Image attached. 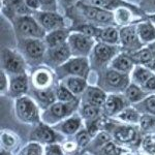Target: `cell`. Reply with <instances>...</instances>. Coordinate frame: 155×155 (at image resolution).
<instances>
[{"instance_id":"30","label":"cell","mask_w":155,"mask_h":155,"mask_svg":"<svg viewBox=\"0 0 155 155\" xmlns=\"http://www.w3.org/2000/svg\"><path fill=\"white\" fill-rule=\"evenodd\" d=\"M112 140H113V137H112L111 134L107 130L102 129V130L99 131L95 137H92L91 142H90V144L87 146V148L85 149V151H88L89 153L95 155L101 147H104V145L107 143H109V142H111Z\"/></svg>"},{"instance_id":"47","label":"cell","mask_w":155,"mask_h":155,"mask_svg":"<svg viewBox=\"0 0 155 155\" xmlns=\"http://www.w3.org/2000/svg\"><path fill=\"white\" fill-rule=\"evenodd\" d=\"M58 3L64 9L68 11V9H71L72 7H74L79 3V0H58Z\"/></svg>"},{"instance_id":"8","label":"cell","mask_w":155,"mask_h":155,"mask_svg":"<svg viewBox=\"0 0 155 155\" xmlns=\"http://www.w3.org/2000/svg\"><path fill=\"white\" fill-rule=\"evenodd\" d=\"M12 22L18 37L44 39L47 35L46 30L39 25L33 15L18 16Z\"/></svg>"},{"instance_id":"25","label":"cell","mask_w":155,"mask_h":155,"mask_svg":"<svg viewBox=\"0 0 155 155\" xmlns=\"http://www.w3.org/2000/svg\"><path fill=\"white\" fill-rule=\"evenodd\" d=\"M60 83H62L64 86L71 92L74 94L78 97H81L82 94L85 92V90L87 89L88 85V81L85 78H80V77H69L66 79L60 81Z\"/></svg>"},{"instance_id":"39","label":"cell","mask_w":155,"mask_h":155,"mask_svg":"<svg viewBox=\"0 0 155 155\" xmlns=\"http://www.w3.org/2000/svg\"><path fill=\"white\" fill-rule=\"evenodd\" d=\"M18 155H45V149L41 144L35 142H29Z\"/></svg>"},{"instance_id":"29","label":"cell","mask_w":155,"mask_h":155,"mask_svg":"<svg viewBox=\"0 0 155 155\" xmlns=\"http://www.w3.org/2000/svg\"><path fill=\"white\" fill-rule=\"evenodd\" d=\"M123 94H124V96H125V98L128 101L129 104H130L131 106H134V104H139V102H141L143 99L146 98L150 93L145 91V90L142 88L141 86H139V85L130 83L128 85V87L126 88L125 91H124Z\"/></svg>"},{"instance_id":"26","label":"cell","mask_w":155,"mask_h":155,"mask_svg":"<svg viewBox=\"0 0 155 155\" xmlns=\"http://www.w3.org/2000/svg\"><path fill=\"white\" fill-rule=\"evenodd\" d=\"M69 34H71V31L67 28L57 29L54 31L48 32L47 35L45 36L44 41L48 48H55V47H58L60 45L67 42Z\"/></svg>"},{"instance_id":"18","label":"cell","mask_w":155,"mask_h":155,"mask_svg":"<svg viewBox=\"0 0 155 155\" xmlns=\"http://www.w3.org/2000/svg\"><path fill=\"white\" fill-rule=\"evenodd\" d=\"M84 121L79 113L71 115V117L64 119L63 121L57 123L53 128L64 137H72L83 128Z\"/></svg>"},{"instance_id":"35","label":"cell","mask_w":155,"mask_h":155,"mask_svg":"<svg viewBox=\"0 0 155 155\" xmlns=\"http://www.w3.org/2000/svg\"><path fill=\"white\" fill-rule=\"evenodd\" d=\"M55 95H56L57 101L71 102L80 101V97L74 95L62 83H59L57 86H55Z\"/></svg>"},{"instance_id":"22","label":"cell","mask_w":155,"mask_h":155,"mask_svg":"<svg viewBox=\"0 0 155 155\" xmlns=\"http://www.w3.org/2000/svg\"><path fill=\"white\" fill-rule=\"evenodd\" d=\"M31 97L36 101V104H38V107L42 109V111L46 109H48L50 106L57 101L56 95H55V87L50 89H44V90H38V89H31Z\"/></svg>"},{"instance_id":"50","label":"cell","mask_w":155,"mask_h":155,"mask_svg":"<svg viewBox=\"0 0 155 155\" xmlns=\"http://www.w3.org/2000/svg\"><path fill=\"white\" fill-rule=\"evenodd\" d=\"M67 155H79L78 153H72V154H67Z\"/></svg>"},{"instance_id":"34","label":"cell","mask_w":155,"mask_h":155,"mask_svg":"<svg viewBox=\"0 0 155 155\" xmlns=\"http://www.w3.org/2000/svg\"><path fill=\"white\" fill-rule=\"evenodd\" d=\"M141 114H149L155 116V94L151 93L145 99L137 104H134Z\"/></svg>"},{"instance_id":"24","label":"cell","mask_w":155,"mask_h":155,"mask_svg":"<svg viewBox=\"0 0 155 155\" xmlns=\"http://www.w3.org/2000/svg\"><path fill=\"white\" fill-rule=\"evenodd\" d=\"M148 19L144 21L142 20L141 22L137 23V34L145 46H148L155 41V25Z\"/></svg>"},{"instance_id":"4","label":"cell","mask_w":155,"mask_h":155,"mask_svg":"<svg viewBox=\"0 0 155 155\" xmlns=\"http://www.w3.org/2000/svg\"><path fill=\"white\" fill-rule=\"evenodd\" d=\"M18 46L19 52L31 65H39L45 62L48 47L44 39L18 37Z\"/></svg>"},{"instance_id":"21","label":"cell","mask_w":155,"mask_h":155,"mask_svg":"<svg viewBox=\"0 0 155 155\" xmlns=\"http://www.w3.org/2000/svg\"><path fill=\"white\" fill-rule=\"evenodd\" d=\"M107 93L98 86H88L80 97L81 104L102 107L106 102Z\"/></svg>"},{"instance_id":"16","label":"cell","mask_w":155,"mask_h":155,"mask_svg":"<svg viewBox=\"0 0 155 155\" xmlns=\"http://www.w3.org/2000/svg\"><path fill=\"white\" fill-rule=\"evenodd\" d=\"M72 57L71 51L67 42L63 45H60L55 48H48L45 57V63L49 67L56 69L57 67L65 63L68 59Z\"/></svg>"},{"instance_id":"1","label":"cell","mask_w":155,"mask_h":155,"mask_svg":"<svg viewBox=\"0 0 155 155\" xmlns=\"http://www.w3.org/2000/svg\"><path fill=\"white\" fill-rule=\"evenodd\" d=\"M104 129L111 134L116 143L121 146L122 145L134 146L142 142L137 125H130V124H125L122 122L116 123L114 121H109L104 122Z\"/></svg>"},{"instance_id":"13","label":"cell","mask_w":155,"mask_h":155,"mask_svg":"<svg viewBox=\"0 0 155 155\" xmlns=\"http://www.w3.org/2000/svg\"><path fill=\"white\" fill-rule=\"evenodd\" d=\"M120 32V47L121 50L127 54H134L141 50L145 45L140 39L137 31V24L125 25L119 28Z\"/></svg>"},{"instance_id":"14","label":"cell","mask_w":155,"mask_h":155,"mask_svg":"<svg viewBox=\"0 0 155 155\" xmlns=\"http://www.w3.org/2000/svg\"><path fill=\"white\" fill-rule=\"evenodd\" d=\"M37 20L39 25L46 30V32H51L57 29L66 28L65 19L58 12H34L32 14Z\"/></svg>"},{"instance_id":"9","label":"cell","mask_w":155,"mask_h":155,"mask_svg":"<svg viewBox=\"0 0 155 155\" xmlns=\"http://www.w3.org/2000/svg\"><path fill=\"white\" fill-rule=\"evenodd\" d=\"M74 7L83 15L85 19H87V21H89L90 23L95 26L99 25L102 27H107L117 25L113 12L107 11V9L91 5L88 3H83V2H79Z\"/></svg>"},{"instance_id":"45","label":"cell","mask_w":155,"mask_h":155,"mask_svg":"<svg viewBox=\"0 0 155 155\" xmlns=\"http://www.w3.org/2000/svg\"><path fill=\"white\" fill-rule=\"evenodd\" d=\"M140 7L146 15L150 14V16L155 15V0H143Z\"/></svg>"},{"instance_id":"37","label":"cell","mask_w":155,"mask_h":155,"mask_svg":"<svg viewBox=\"0 0 155 155\" xmlns=\"http://www.w3.org/2000/svg\"><path fill=\"white\" fill-rule=\"evenodd\" d=\"M139 128L142 132L146 134H151L155 132V116L149 114H142L140 119Z\"/></svg>"},{"instance_id":"7","label":"cell","mask_w":155,"mask_h":155,"mask_svg":"<svg viewBox=\"0 0 155 155\" xmlns=\"http://www.w3.org/2000/svg\"><path fill=\"white\" fill-rule=\"evenodd\" d=\"M122 50L120 46L107 45L101 41L96 42L89 56L91 68L102 71V69L109 67L112 60Z\"/></svg>"},{"instance_id":"32","label":"cell","mask_w":155,"mask_h":155,"mask_svg":"<svg viewBox=\"0 0 155 155\" xmlns=\"http://www.w3.org/2000/svg\"><path fill=\"white\" fill-rule=\"evenodd\" d=\"M79 114H80V116L82 117V119H83L84 122L97 119L104 115L102 114L101 107L90 106V104H80Z\"/></svg>"},{"instance_id":"41","label":"cell","mask_w":155,"mask_h":155,"mask_svg":"<svg viewBox=\"0 0 155 155\" xmlns=\"http://www.w3.org/2000/svg\"><path fill=\"white\" fill-rule=\"evenodd\" d=\"M143 150L149 155H155V136L154 134H145L143 141L141 142Z\"/></svg>"},{"instance_id":"17","label":"cell","mask_w":155,"mask_h":155,"mask_svg":"<svg viewBox=\"0 0 155 155\" xmlns=\"http://www.w3.org/2000/svg\"><path fill=\"white\" fill-rule=\"evenodd\" d=\"M88 4L95 5L97 7H101V8L107 9V11L113 12L117 11L118 8H121V7H126V8H129L132 12H134L137 15H139L141 18L148 19V16L142 11L141 7L134 5L130 2H127L125 0H88Z\"/></svg>"},{"instance_id":"44","label":"cell","mask_w":155,"mask_h":155,"mask_svg":"<svg viewBox=\"0 0 155 155\" xmlns=\"http://www.w3.org/2000/svg\"><path fill=\"white\" fill-rule=\"evenodd\" d=\"M8 77H9L8 74L1 69V71H0V91H1L2 95L7 94V92H8V88H9V78Z\"/></svg>"},{"instance_id":"42","label":"cell","mask_w":155,"mask_h":155,"mask_svg":"<svg viewBox=\"0 0 155 155\" xmlns=\"http://www.w3.org/2000/svg\"><path fill=\"white\" fill-rule=\"evenodd\" d=\"M44 149L45 155H65V151L60 143L46 145V146H44Z\"/></svg>"},{"instance_id":"3","label":"cell","mask_w":155,"mask_h":155,"mask_svg":"<svg viewBox=\"0 0 155 155\" xmlns=\"http://www.w3.org/2000/svg\"><path fill=\"white\" fill-rule=\"evenodd\" d=\"M14 110L16 118L25 124H34L41 121V107L31 96L24 95L15 99Z\"/></svg>"},{"instance_id":"48","label":"cell","mask_w":155,"mask_h":155,"mask_svg":"<svg viewBox=\"0 0 155 155\" xmlns=\"http://www.w3.org/2000/svg\"><path fill=\"white\" fill-rule=\"evenodd\" d=\"M25 3H26L27 7H28L32 12L41 11V3H39V0H25Z\"/></svg>"},{"instance_id":"23","label":"cell","mask_w":155,"mask_h":155,"mask_svg":"<svg viewBox=\"0 0 155 155\" xmlns=\"http://www.w3.org/2000/svg\"><path fill=\"white\" fill-rule=\"evenodd\" d=\"M134 65H136V62H134V60L131 57L130 54L120 52V53L112 60L109 67L112 69H115V71H117L129 74L132 69H134Z\"/></svg>"},{"instance_id":"36","label":"cell","mask_w":155,"mask_h":155,"mask_svg":"<svg viewBox=\"0 0 155 155\" xmlns=\"http://www.w3.org/2000/svg\"><path fill=\"white\" fill-rule=\"evenodd\" d=\"M124 153H126V150L122 148L121 145L116 143L114 140H112L104 147H101L95 155H123Z\"/></svg>"},{"instance_id":"28","label":"cell","mask_w":155,"mask_h":155,"mask_svg":"<svg viewBox=\"0 0 155 155\" xmlns=\"http://www.w3.org/2000/svg\"><path fill=\"white\" fill-rule=\"evenodd\" d=\"M97 39L101 42L107 45L120 46V32L116 26H107L101 27Z\"/></svg>"},{"instance_id":"49","label":"cell","mask_w":155,"mask_h":155,"mask_svg":"<svg viewBox=\"0 0 155 155\" xmlns=\"http://www.w3.org/2000/svg\"><path fill=\"white\" fill-rule=\"evenodd\" d=\"M123 155H134V154H131V153H124Z\"/></svg>"},{"instance_id":"10","label":"cell","mask_w":155,"mask_h":155,"mask_svg":"<svg viewBox=\"0 0 155 155\" xmlns=\"http://www.w3.org/2000/svg\"><path fill=\"white\" fill-rule=\"evenodd\" d=\"M27 62L20 52L3 48L1 51V69L9 77L27 74Z\"/></svg>"},{"instance_id":"40","label":"cell","mask_w":155,"mask_h":155,"mask_svg":"<svg viewBox=\"0 0 155 155\" xmlns=\"http://www.w3.org/2000/svg\"><path fill=\"white\" fill-rule=\"evenodd\" d=\"M92 140V137L90 136V134L87 131L86 128H82L78 134L74 136V142L77 143L79 149H83L85 150L87 148V146L90 144Z\"/></svg>"},{"instance_id":"15","label":"cell","mask_w":155,"mask_h":155,"mask_svg":"<svg viewBox=\"0 0 155 155\" xmlns=\"http://www.w3.org/2000/svg\"><path fill=\"white\" fill-rule=\"evenodd\" d=\"M129 106L131 104L125 98L123 93H110L107 94L106 102L101 107L102 114L107 118H116L124 109Z\"/></svg>"},{"instance_id":"6","label":"cell","mask_w":155,"mask_h":155,"mask_svg":"<svg viewBox=\"0 0 155 155\" xmlns=\"http://www.w3.org/2000/svg\"><path fill=\"white\" fill-rule=\"evenodd\" d=\"M90 61L87 57H74L55 69V74L59 81L69 77H80L88 79L90 74Z\"/></svg>"},{"instance_id":"33","label":"cell","mask_w":155,"mask_h":155,"mask_svg":"<svg viewBox=\"0 0 155 155\" xmlns=\"http://www.w3.org/2000/svg\"><path fill=\"white\" fill-rule=\"evenodd\" d=\"M130 55L134 58L136 64H141V65L149 67L153 62V54H152V51L150 50L148 46L143 47L141 50H139V51L134 52V54Z\"/></svg>"},{"instance_id":"43","label":"cell","mask_w":155,"mask_h":155,"mask_svg":"<svg viewBox=\"0 0 155 155\" xmlns=\"http://www.w3.org/2000/svg\"><path fill=\"white\" fill-rule=\"evenodd\" d=\"M41 12H58V0H39Z\"/></svg>"},{"instance_id":"27","label":"cell","mask_w":155,"mask_h":155,"mask_svg":"<svg viewBox=\"0 0 155 155\" xmlns=\"http://www.w3.org/2000/svg\"><path fill=\"white\" fill-rule=\"evenodd\" d=\"M155 72L153 71H151L148 67L141 65V64H136L134 67V69L131 71V72L129 74L130 77V82L136 85L143 87L144 84L151 78Z\"/></svg>"},{"instance_id":"46","label":"cell","mask_w":155,"mask_h":155,"mask_svg":"<svg viewBox=\"0 0 155 155\" xmlns=\"http://www.w3.org/2000/svg\"><path fill=\"white\" fill-rule=\"evenodd\" d=\"M145 91H147L148 93H154L155 92V74L152 76L146 83L144 84V86L142 87Z\"/></svg>"},{"instance_id":"38","label":"cell","mask_w":155,"mask_h":155,"mask_svg":"<svg viewBox=\"0 0 155 155\" xmlns=\"http://www.w3.org/2000/svg\"><path fill=\"white\" fill-rule=\"evenodd\" d=\"M0 141H1L2 149L5 150V151L11 152V150H12L17 146V141H18V139H17L16 134H12V132L8 130H2Z\"/></svg>"},{"instance_id":"2","label":"cell","mask_w":155,"mask_h":155,"mask_svg":"<svg viewBox=\"0 0 155 155\" xmlns=\"http://www.w3.org/2000/svg\"><path fill=\"white\" fill-rule=\"evenodd\" d=\"M130 77L128 74L117 71L110 67L101 71L98 76V87L110 93H124L130 84Z\"/></svg>"},{"instance_id":"20","label":"cell","mask_w":155,"mask_h":155,"mask_svg":"<svg viewBox=\"0 0 155 155\" xmlns=\"http://www.w3.org/2000/svg\"><path fill=\"white\" fill-rule=\"evenodd\" d=\"M29 85L30 81L27 74L9 77V88L7 94L15 99L26 95L29 92Z\"/></svg>"},{"instance_id":"12","label":"cell","mask_w":155,"mask_h":155,"mask_svg":"<svg viewBox=\"0 0 155 155\" xmlns=\"http://www.w3.org/2000/svg\"><path fill=\"white\" fill-rule=\"evenodd\" d=\"M67 44L74 57H87L88 58L96 41L94 37L86 35L81 32L72 31L68 36Z\"/></svg>"},{"instance_id":"5","label":"cell","mask_w":155,"mask_h":155,"mask_svg":"<svg viewBox=\"0 0 155 155\" xmlns=\"http://www.w3.org/2000/svg\"><path fill=\"white\" fill-rule=\"evenodd\" d=\"M80 104H81V99L71 102H54L48 109L41 112V121L51 126L56 125L57 123L76 114V112L79 111Z\"/></svg>"},{"instance_id":"11","label":"cell","mask_w":155,"mask_h":155,"mask_svg":"<svg viewBox=\"0 0 155 155\" xmlns=\"http://www.w3.org/2000/svg\"><path fill=\"white\" fill-rule=\"evenodd\" d=\"M64 141H65L64 136L55 130L53 126L42 121L34 124L29 134V142H35V143L41 144L42 146L54 143L61 144Z\"/></svg>"},{"instance_id":"19","label":"cell","mask_w":155,"mask_h":155,"mask_svg":"<svg viewBox=\"0 0 155 155\" xmlns=\"http://www.w3.org/2000/svg\"><path fill=\"white\" fill-rule=\"evenodd\" d=\"M32 89H50L54 88V74L48 67H38L32 72L30 78Z\"/></svg>"},{"instance_id":"31","label":"cell","mask_w":155,"mask_h":155,"mask_svg":"<svg viewBox=\"0 0 155 155\" xmlns=\"http://www.w3.org/2000/svg\"><path fill=\"white\" fill-rule=\"evenodd\" d=\"M142 117V114L134 107V106H129L126 109L120 113L116 119H118L119 122L125 124H130V125H139L140 119Z\"/></svg>"}]
</instances>
